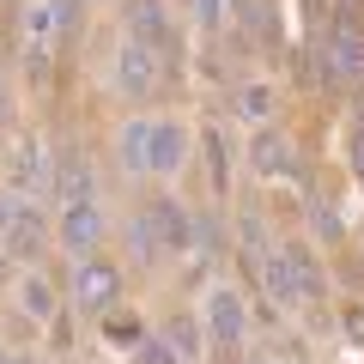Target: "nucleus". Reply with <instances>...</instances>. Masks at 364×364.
Here are the masks:
<instances>
[{
    "label": "nucleus",
    "mask_w": 364,
    "mask_h": 364,
    "mask_svg": "<svg viewBox=\"0 0 364 364\" xmlns=\"http://www.w3.org/2000/svg\"><path fill=\"white\" fill-rule=\"evenodd\" d=\"M346 170L364 188V97H352V109H346Z\"/></svg>",
    "instance_id": "6ab92c4d"
},
{
    "label": "nucleus",
    "mask_w": 364,
    "mask_h": 364,
    "mask_svg": "<svg viewBox=\"0 0 364 364\" xmlns=\"http://www.w3.org/2000/svg\"><path fill=\"white\" fill-rule=\"evenodd\" d=\"M200 328H207V346L219 352V358L243 352V340H249V298L237 286H213L207 304H200Z\"/></svg>",
    "instance_id": "39448f33"
},
{
    "label": "nucleus",
    "mask_w": 364,
    "mask_h": 364,
    "mask_svg": "<svg viewBox=\"0 0 364 364\" xmlns=\"http://www.w3.org/2000/svg\"><path fill=\"white\" fill-rule=\"evenodd\" d=\"M122 243H128V255H134V267L140 273H152V267H164V243H158V225H152V213H146V200L128 213V225H122Z\"/></svg>",
    "instance_id": "dca6fc26"
},
{
    "label": "nucleus",
    "mask_w": 364,
    "mask_h": 364,
    "mask_svg": "<svg viewBox=\"0 0 364 364\" xmlns=\"http://www.w3.org/2000/svg\"><path fill=\"white\" fill-rule=\"evenodd\" d=\"M200 152H207V170H213V195H231V158H225V134L207 128V134H200Z\"/></svg>",
    "instance_id": "a211bd4d"
},
{
    "label": "nucleus",
    "mask_w": 364,
    "mask_h": 364,
    "mask_svg": "<svg viewBox=\"0 0 364 364\" xmlns=\"http://www.w3.org/2000/svg\"><path fill=\"white\" fill-rule=\"evenodd\" d=\"M0 364H43V358H37V352H6Z\"/></svg>",
    "instance_id": "393cba45"
},
{
    "label": "nucleus",
    "mask_w": 364,
    "mask_h": 364,
    "mask_svg": "<svg viewBox=\"0 0 364 364\" xmlns=\"http://www.w3.org/2000/svg\"><path fill=\"white\" fill-rule=\"evenodd\" d=\"M55 207H73V200H97V164H91L85 146H61L55 158V182H49Z\"/></svg>",
    "instance_id": "f8f14e48"
},
{
    "label": "nucleus",
    "mask_w": 364,
    "mask_h": 364,
    "mask_svg": "<svg viewBox=\"0 0 364 364\" xmlns=\"http://www.w3.org/2000/svg\"><path fill=\"white\" fill-rule=\"evenodd\" d=\"M0 6H6V0H0Z\"/></svg>",
    "instance_id": "c756f323"
},
{
    "label": "nucleus",
    "mask_w": 364,
    "mask_h": 364,
    "mask_svg": "<svg viewBox=\"0 0 364 364\" xmlns=\"http://www.w3.org/2000/svg\"><path fill=\"white\" fill-rule=\"evenodd\" d=\"M195 164V128L182 116H158L152 128V182H182Z\"/></svg>",
    "instance_id": "9b49d317"
},
{
    "label": "nucleus",
    "mask_w": 364,
    "mask_h": 364,
    "mask_svg": "<svg viewBox=\"0 0 364 364\" xmlns=\"http://www.w3.org/2000/svg\"><path fill=\"white\" fill-rule=\"evenodd\" d=\"M146 213H152V225H158V243H164V255L170 261H182V255H195V243H200V225H195V207L182 195H152L146 200Z\"/></svg>",
    "instance_id": "9d476101"
},
{
    "label": "nucleus",
    "mask_w": 364,
    "mask_h": 364,
    "mask_svg": "<svg viewBox=\"0 0 364 364\" xmlns=\"http://www.w3.org/2000/svg\"><path fill=\"white\" fill-rule=\"evenodd\" d=\"M310 231H316V243H340V213H334V200H310Z\"/></svg>",
    "instance_id": "4be33fe9"
},
{
    "label": "nucleus",
    "mask_w": 364,
    "mask_h": 364,
    "mask_svg": "<svg viewBox=\"0 0 364 364\" xmlns=\"http://www.w3.org/2000/svg\"><path fill=\"white\" fill-rule=\"evenodd\" d=\"M304 61H310V79L322 91L364 97V25H352V18H328V25L310 37Z\"/></svg>",
    "instance_id": "f03ea898"
},
{
    "label": "nucleus",
    "mask_w": 364,
    "mask_h": 364,
    "mask_svg": "<svg viewBox=\"0 0 364 364\" xmlns=\"http://www.w3.org/2000/svg\"><path fill=\"white\" fill-rule=\"evenodd\" d=\"M104 237H109V213H104V200H73V207H55V243H61L67 261H79V255H104Z\"/></svg>",
    "instance_id": "423d86ee"
},
{
    "label": "nucleus",
    "mask_w": 364,
    "mask_h": 364,
    "mask_svg": "<svg viewBox=\"0 0 364 364\" xmlns=\"http://www.w3.org/2000/svg\"><path fill=\"white\" fill-rule=\"evenodd\" d=\"M358 267H364V225H358Z\"/></svg>",
    "instance_id": "cd10ccee"
},
{
    "label": "nucleus",
    "mask_w": 364,
    "mask_h": 364,
    "mask_svg": "<svg viewBox=\"0 0 364 364\" xmlns=\"http://www.w3.org/2000/svg\"><path fill=\"white\" fill-rule=\"evenodd\" d=\"M49 243H55V225L43 219L37 200H25V207H18V219H13V231H6V243H0V255H13L18 267H37Z\"/></svg>",
    "instance_id": "2eb2a0df"
},
{
    "label": "nucleus",
    "mask_w": 364,
    "mask_h": 364,
    "mask_svg": "<svg viewBox=\"0 0 364 364\" xmlns=\"http://www.w3.org/2000/svg\"><path fill=\"white\" fill-rule=\"evenodd\" d=\"M158 340H164L170 352H176L182 364H195V358H207V328H200V316H188V310H170L164 322L152 328Z\"/></svg>",
    "instance_id": "f3484780"
},
{
    "label": "nucleus",
    "mask_w": 364,
    "mask_h": 364,
    "mask_svg": "<svg viewBox=\"0 0 364 364\" xmlns=\"http://www.w3.org/2000/svg\"><path fill=\"white\" fill-rule=\"evenodd\" d=\"M152 128H158V116H146V109H128L109 128V158H116V170L128 182H152Z\"/></svg>",
    "instance_id": "0eeeda50"
},
{
    "label": "nucleus",
    "mask_w": 364,
    "mask_h": 364,
    "mask_svg": "<svg viewBox=\"0 0 364 364\" xmlns=\"http://www.w3.org/2000/svg\"><path fill=\"white\" fill-rule=\"evenodd\" d=\"M18 207H25V200H18L13 188H6V182H0V243H6V231H13V219H18Z\"/></svg>",
    "instance_id": "b1692460"
},
{
    "label": "nucleus",
    "mask_w": 364,
    "mask_h": 364,
    "mask_svg": "<svg viewBox=\"0 0 364 364\" xmlns=\"http://www.w3.org/2000/svg\"><path fill=\"white\" fill-rule=\"evenodd\" d=\"M182 6L195 13V25L207 31V37H225V13H231L225 0H182Z\"/></svg>",
    "instance_id": "412c9836"
},
{
    "label": "nucleus",
    "mask_w": 364,
    "mask_h": 364,
    "mask_svg": "<svg viewBox=\"0 0 364 364\" xmlns=\"http://www.w3.org/2000/svg\"><path fill=\"white\" fill-rule=\"evenodd\" d=\"M79 6H91V0H79Z\"/></svg>",
    "instance_id": "c85d7f7f"
},
{
    "label": "nucleus",
    "mask_w": 364,
    "mask_h": 364,
    "mask_svg": "<svg viewBox=\"0 0 364 364\" xmlns=\"http://www.w3.org/2000/svg\"><path fill=\"white\" fill-rule=\"evenodd\" d=\"M13 310L25 316L31 328H55V322H61V286H55L43 267H25V273H18V286H13Z\"/></svg>",
    "instance_id": "ddd939ff"
},
{
    "label": "nucleus",
    "mask_w": 364,
    "mask_h": 364,
    "mask_svg": "<svg viewBox=\"0 0 364 364\" xmlns=\"http://www.w3.org/2000/svg\"><path fill=\"white\" fill-rule=\"evenodd\" d=\"M67 286H73V310L91 316V322H104L122 298H128V267L109 255H79L67 267Z\"/></svg>",
    "instance_id": "7ed1b4c3"
},
{
    "label": "nucleus",
    "mask_w": 364,
    "mask_h": 364,
    "mask_svg": "<svg viewBox=\"0 0 364 364\" xmlns=\"http://www.w3.org/2000/svg\"><path fill=\"white\" fill-rule=\"evenodd\" d=\"M134 364H182V358H176V352H170L158 334H146L140 346H134Z\"/></svg>",
    "instance_id": "5701e85b"
},
{
    "label": "nucleus",
    "mask_w": 364,
    "mask_h": 364,
    "mask_svg": "<svg viewBox=\"0 0 364 364\" xmlns=\"http://www.w3.org/2000/svg\"><path fill=\"white\" fill-rule=\"evenodd\" d=\"M231 364H255V358H249V352H231Z\"/></svg>",
    "instance_id": "bb28decb"
},
{
    "label": "nucleus",
    "mask_w": 364,
    "mask_h": 364,
    "mask_svg": "<svg viewBox=\"0 0 364 364\" xmlns=\"http://www.w3.org/2000/svg\"><path fill=\"white\" fill-rule=\"evenodd\" d=\"M116 25H122V37H134V43H146V49H158V55H170V61L188 67V55H182V25H176V13H170V0H116Z\"/></svg>",
    "instance_id": "20e7f679"
},
{
    "label": "nucleus",
    "mask_w": 364,
    "mask_h": 364,
    "mask_svg": "<svg viewBox=\"0 0 364 364\" xmlns=\"http://www.w3.org/2000/svg\"><path fill=\"white\" fill-rule=\"evenodd\" d=\"M182 73L188 67L170 61V55L146 49V43L134 37H116V55H109V85H116V97L128 109H146V104H170L182 91Z\"/></svg>",
    "instance_id": "f257e3e1"
},
{
    "label": "nucleus",
    "mask_w": 364,
    "mask_h": 364,
    "mask_svg": "<svg viewBox=\"0 0 364 364\" xmlns=\"http://www.w3.org/2000/svg\"><path fill=\"white\" fill-rule=\"evenodd\" d=\"M49 182H55L49 146H43L37 134H18V140H13V158H6V188H13L18 200H37V195H49Z\"/></svg>",
    "instance_id": "1a4fd4ad"
},
{
    "label": "nucleus",
    "mask_w": 364,
    "mask_h": 364,
    "mask_svg": "<svg viewBox=\"0 0 364 364\" xmlns=\"http://www.w3.org/2000/svg\"><path fill=\"white\" fill-rule=\"evenodd\" d=\"M249 170H255L261 182H286V176H298V140H291L279 122H273V128H261L255 140H249Z\"/></svg>",
    "instance_id": "4468645a"
},
{
    "label": "nucleus",
    "mask_w": 364,
    "mask_h": 364,
    "mask_svg": "<svg viewBox=\"0 0 364 364\" xmlns=\"http://www.w3.org/2000/svg\"><path fill=\"white\" fill-rule=\"evenodd\" d=\"M231 116L243 122V128H273V122L286 116V85L279 79H255V73H243V79H231Z\"/></svg>",
    "instance_id": "6e6552de"
},
{
    "label": "nucleus",
    "mask_w": 364,
    "mask_h": 364,
    "mask_svg": "<svg viewBox=\"0 0 364 364\" xmlns=\"http://www.w3.org/2000/svg\"><path fill=\"white\" fill-rule=\"evenodd\" d=\"M97 328H104V340H122V346H140V340L152 334V328H140V316H128V304H116Z\"/></svg>",
    "instance_id": "aec40b11"
},
{
    "label": "nucleus",
    "mask_w": 364,
    "mask_h": 364,
    "mask_svg": "<svg viewBox=\"0 0 364 364\" xmlns=\"http://www.w3.org/2000/svg\"><path fill=\"white\" fill-rule=\"evenodd\" d=\"M6 109H13V91H6V79H0V116H6Z\"/></svg>",
    "instance_id": "a878e982"
}]
</instances>
